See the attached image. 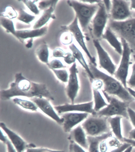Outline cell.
Returning a JSON list of instances; mask_svg holds the SVG:
<instances>
[{
	"label": "cell",
	"mask_w": 135,
	"mask_h": 152,
	"mask_svg": "<svg viewBox=\"0 0 135 152\" xmlns=\"http://www.w3.org/2000/svg\"><path fill=\"white\" fill-rule=\"evenodd\" d=\"M48 29L47 26H45L39 29H33L32 30H16L15 37L23 43L24 40L27 39H33V38L40 37L45 35L47 32Z\"/></svg>",
	"instance_id": "17"
},
{
	"label": "cell",
	"mask_w": 135,
	"mask_h": 152,
	"mask_svg": "<svg viewBox=\"0 0 135 152\" xmlns=\"http://www.w3.org/2000/svg\"><path fill=\"white\" fill-rule=\"evenodd\" d=\"M102 37L107 41L110 45L118 54L122 55L123 51L122 43L118 40L115 34L110 28L108 27L107 28L106 31L104 34H103Z\"/></svg>",
	"instance_id": "19"
},
{
	"label": "cell",
	"mask_w": 135,
	"mask_h": 152,
	"mask_svg": "<svg viewBox=\"0 0 135 152\" xmlns=\"http://www.w3.org/2000/svg\"><path fill=\"white\" fill-rule=\"evenodd\" d=\"M66 53L60 48H57L53 51V56L56 58H64Z\"/></svg>",
	"instance_id": "39"
},
{
	"label": "cell",
	"mask_w": 135,
	"mask_h": 152,
	"mask_svg": "<svg viewBox=\"0 0 135 152\" xmlns=\"http://www.w3.org/2000/svg\"><path fill=\"white\" fill-rule=\"evenodd\" d=\"M131 89L135 88V64L132 66V72L130 78L127 82V85Z\"/></svg>",
	"instance_id": "37"
},
{
	"label": "cell",
	"mask_w": 135,
	"mask_h": 152,
	"mask_svg": "<svg viewBox=\"0 0 135 152\" xmlns=\"http://www.w3.org/2000/svg\"><path fill=\"white\" fill-rule=\"evenodd\" d=\"M122 117L120 116H115L108 118V121L112 132L115 137L118 140L123 142L124 139L122 134L121 120Z\"/></svg>",
	"instance_id": "21"
},
{
	"label": "cell",
	"mask_w": 135,
	"mask_h": 152,
	"mask_svg": "<svg viewBox=\"0 0 135 152\" xmlns=\"http://www.w3.org/2000/svg\"><path fill=\"white\" fill-rule=\"evenodd\" d=\"M78 18L75 16L74 20L73 21L72 23L69 25L68 26H67L65 29L69 31L70 32L72 33L73 36L75 37V39H76L77 43L87 55L89 59L91 61V63L95 65L96 64H95V58L91 56L86 45L84 40V37L79 28V26H78Z\"/></svg>",
	"instance_id": "16"
},
{
	"label": "cell",
	"mask_w": 135,
	"mask_h": 152,
	"mask_svg": "<svg viewBox=\"0 0 135 152\" xmlns=\"http://www.w3.org/2000/svg\"><path fill=\"white\" fill-rule=\"evenodd\" d=\"M89 114L77 112H68L62 114V117L63 120V130L65 132H71L75 127L81 122L85 121Z\"/></svg>",
	"instance_id": "14"
},
{
	"label": "cell",
	"mask_w": 135,
	"mask_h": 152,
	"mask_svg": "<svg viewBox=\"0 0 135 152\" xmlns=\"http://www.w3.org/2000/svg\"><path fill=\"white\" fill-rule=\"evenodd\" d=\"M71 134L73 141L85 149L89 148L87 136L81 125H79L72 129Z\"/></svg>",
	"instance_id": "18"
},
{
	"label": "cell",
	"mask_w": 135,
	"mask_h": 152,
	"mask_svg": "<svg viewBox=\"0 0 135 152\" xmlns=\"http://www.w3.org/2000/svg\"><path fill=\"white\" fill-rule=\"evenodd\" d=\"M106 98L108 105L105 108L95 113V116L110 118L114 116H120L129 119L128 109L129 102L122 101L115 96L108 95L102 91Z\"/></svg>",
	"instance_id": "3"
},
{
	"label": "cell",
	"mask_w": 135,
	"mask_h": 152,
	"mask_svg": "<svg viewBox=\"0 0 135 152\" xmlns=\"http://www.w3.org/2000/svg\"><path fill=\"white\" fill-rule=\"evenodd\" d=\"M108 118L92 115L88 117L81 126L88 136H100L111 132Z\"/></svg>",
	"instance_id": "5"
},
{
	"label": "cell",
	"mask_w": 135,
	"mask_h": 152,
	"mask_svg": "<svg viewBox=\"0 0 135 152\" xmlns=\"http://www.w3.org/2000/svg\"><path fill=\"white\" fill-rule=\"evenodd\" d=\"M89 66L94 79L102 81L104 86L102 91L108 95L116 96L129 103L135 101V99L130 95L127 89L119 81L99 70L92 63Z\"/></svg>",
	"instance_id": "2"
},
{
	"label": "cell",
	"mask_w": 135,
	"mask_h": 152,
	"mask_svg": "<svg viewBox=\"0 0 135 152\" xmlns=\"http://www.w3.org/2000/svg\"><path fill=\"white\" fill-rule=\"evenodd\" d=\"M127 111L129 118L132 125L135 128V111L129 107L128 108Z\"/></svg>",
	"instance_id": "42"
},
{
	"label": "cell",
	"mask_w": 135,
	"mask_h": 152,
	"mask_svg": "<svg viewBox=\"0 0 135 152\" xmlns=\"http://www.w3.org/2000/svg\"><path fill=\"white\" fill-rule=\"evenodd\" d=\"M0 97L4 101L16 97H25L30 99L44 97L50 101L54 100L46 85L32 82L25 77L21 73L16 74L15 80L10 84V88L1 91Z\"/></svg>",
	"instance_id": "1"
},
{
	"label": "cell",
	"mask_w": 135,
	"mask_h": 152,
	"mask_svg": "<svg viewBox=\"0 0 135 152\" xmlns=\"http://www.w3.org/2000/svg\"><path fill=\"white\" fill-rule=\"evenodd\" d=\"M92 89L94 97V109L95 114L105 108L108 105V103L105 101L99 90Z\"/></svg>",
	"instance_id": "24"
},
{
	"label": "cell",
	"mask_w": 135,
	"mask_h": 152,
	"mask_svg": "<svg viewBox=\"0 0 135 152\" xmlns=\"http://www.w3.org/2000/svg\"><path fill=\"white\" fill-rule=\"evenodd\" d=\"M112 136L111 132L104 134L100 136L96 137L87 136L89 143V152H100L99 150V144L103 140H107Z\"/></svg>",
	"instance_id": "20"
},
{
	"label": "cell",
	"mask_w": 135,
	"mask_h": 152,
	"mask_svg": "<svg viewBox=\"0 0 135 152\" xmlns=\"http://www.w3.org/2000/svg\"><path fill=\"white\" fill-rule=\"evenodd\" d=\"M58 1H42L38 4V7L41 10H46L50 7L54 3Z\"/></svg>",
	"instance_id": "34"
},
{
	"label": "cell",
	"mask_w": 135,
	"mask_h": 152,
	"mask_svg": "<svg viewBox=\"0 0 135 152\" xmlns=\"http://www.w3.org/2000/svg\"><path fill=\"white\" fill-rule=\"evenodd\" d=\"M109 27L135 48V18L124 21L111 20Z\"/></svg>",
	"instance_id": "6"
},
{
	"label": "cell",
	"mask_w": 135,
	"mask_h": 152,
	"mask_svg": "<svg viewBox=\"0 0 135 152\" xmlns=\"http://www.w3.org/2000/svg\"><path fill=\"white\" fill-rule=\"evenodd\" d=\"M67 3L74 10L82 30L85 31L93 16L98 10L99 4H88L77 1H68Z\"/></svg>",
	"instance_id": "4"
},
{
	"label": "cell",
	"mask_w": 135,
	"mask_h": 152,
	"mask_svg": "<svg viewBox=\"0 0 135 152\" xmlns=\"http://www.w3.org/2000/svg\"><path fill=\"white\" fill-rule=\"evenodd\" d=\"M70 149L71 152H86L83 147L73 141H71Z\"/></svg>",
	"instance_id": "35"
},
{
	"label": "cell",
	"mask_w": 135,
	"mask_h": 152,
	"mask_svg": "<svg viewBox=\"0 0 135 152\" xmlns=\"http://www.w3.org/2000/svg\"></svg>",
	"instance_id": "57"
},
{
	"label": "cell",
	"mask_w": 135,
	"mask_h": 152,
	"mask_svg": "<svg viewBox=\"0 0 135 152\" xmlns=\"http://www.w3.org/2000/svg\"><path fill=\"white\" fill-rule=\"evenodd\" d=\"M69 48L70 50L72 52L73 55L74 56L76 59L78 61V62L81 65L83 68L86 71V72L89 74V76H90L91 78L93 79H94L93 75L92 73H91V71L89 68V66L88 65L86 62L85 59H84L83 54L77 48L76 46L74 44H71L69 47Z\"/></svg>",
	"instance_id": "23"
},
{
	"label": "cell",
	"mask_w": 135,
	"mask_h": 152,
	"mask_svg": "<svg viewBox=\"0 0 135 152\" xmlns=\"http://www.w3.org/2000/svg\"><path fill=\"white\" fill-rule=\"evenodd\" d=\"M13 101L15 104L25 110L32 112L37 111L38 110V107L37 105L31 100L16 97L13 99Z\"/></svg>",
	"instance_id": "25"
},
{
	"label": "cell",
	"mask_w": 135,
	"mask_h": 152,
	"mask_svg": "<svg viewBox=\"0 0 135 152\" xmlns=\"http://www.w3.org/2000/svg\"><path fill=\"white\" fill-rule=\"evenodd\" d=\"M5 144L7 145V152H17L9 138L7 140Z\"/></svg>",
	"instance_id": "45"
},
{
	"label": "cell",
	"mask_w": 135,
	"mask_h": 152,
	"mask_svg": "<svg viewBox=\"0 0 135 152\" xmlns=\"http://www.w3.org/2000/svg\"><path fill=\"white\" fill-rule=\"evenodd\" d=\"M36 54L41 62L47 64L49 63V47L45 42H43L37 47L36 50Z\"/></svg>",
	"instance_id": "26"
},
{
	"label": "cell",
	"mask_w": 135,
	"mask_h": 152,
	"mask_svg": "<svg viewBox=\"0 0 135 152\" xmlns=\"http://www.w3.org/2000/svg\"><path fill=\"white\" fill-rule=\"evenodd\" d=\"M17 19L24 23L29 24L36 18V16H33L26 12L23 9H20Z\"/></svg>",
	"instance_id": "28"
},
{
	"label": "cell",
	"mask_w": 135,
	"mask_h": 152,
	"mask_svg": "<svg viewBox=\"0 0 135 152\" xmlns=\"http://www.w3.org/2000/svg\"><path fill=\"white\" fill-rule=\"evenodd\" d=\"M1 129L5 133L17 152H25L29 148H36L33 143H28L16 133L9 129L5 124H0Z\"/></svg>",
	"instance_id": "10"
},
{
	"label": "cell",
	"mask_w": 135,
	"mask_h": 152,
	"mask_svg": "<svg viewBox=\"0 0 135 152\" xmlns=\"http://www.w3.org/2000/svg\"></svg>",
	"instance_id": "56"
},
{
	"label": "cell",
	"mask_w": 135,
	"mask_h": 152,
	"mask_svg": "<svg viewBox=\"0 0 135 152\" xmlns=\"http://www.w3.org/2000/svg\"><path fill=\"white\" fill-rule=\"evenodd\" d=\"M99 9L92 21V31L97 39L102 37L107 22L108 13L103 1L99 3Z\"/></svg>",
	"instance_id": "8"
},
{
	"label": "cell",
	"mask_w": 135,
	"mask_h": 152,
	"mask_svg": "<svg viewBox=\"0 0 135 152\" xmlns=\"http://www.w3.org/2000/svg\"><path fill=\"white\" fill-rule=\"evenodd\" d=\"M63 58H64L65 62L68 64H74L75 63L76 61V58L73 56V54H71L70 53H66Z\"/></svg>",
	"instance_id": "38"
},
{
	"label": "cell",
	"mask_w": 135,
	"mask_h": 152,
	"mask_svg": "<svg viewBox=\"0 0 135 152\" xmlns=\"http://www.w3.org/2000/svg\"><path fill=\"white\" fill-rule=\"evenodd\" d=\"M53 72L56 77L59 80L63 83L68 82L69 75L68 71L65 69H57L50 68Z\"/></svg>",
	"instance_id": "29"
},
{
	"label": "cell",
	"mask_w": 135,
	"mask_h": 152,
	"mask_svg": "<svg viewBox=\"0 0 135 152\" xmlns=\"http://www.w3.org/2000/svg\"><path fill=\"white\" fill-rule=\"evenodd\" d=\"M123 142L130 144L133 147H135V140L124 137L123 140Z\"/></svg>",
	"instance_id": "47"
},
{
	"label": "cell",
	"mask_w": 135,
	"mask_h": 152,
	"mask_svg": "<svg viewBox=\"0 0 135 152\" xmlns=\"http://www.w3.org/2000/svg\"><path fill=\"white\" fill-rule=\"evenodd\" d=\"M1 16L6 18L10 20L13 19L17 17V13L15 9L11 6H7L4 11L1 14Z\"/></svg>",
	"instance_id": "30"
},
{
	"label": "cell",
	"mask_w": 135,
	"mask_h": 152,
	"mask_svg": "<svg viewBox=\"0 0 135 152\" xmlns=\"http://www.w3.org/2000/svg\"><path fill=\"white\" fill-rule=\"evenodd\" d=\"M121 41L123 48L122 58L119 67L114 75L116 79L119 81L124 88L127 89V79L128 74L131 50L128 43L124 39L121 38Z\"/></svg>",
	"instance_id": "7"
},
{
	"label": "cell",
	"mask_w": 135,
	"mask_h": 152,
	"mask_svg": "<svg viewBox=\"0 0 135 152\" xmlns=\"http://www.w3.org/2000/svg\"><path fill=\"white\" fill-rule=\"evenodd\" d=\"M133 58L134 60V61H135V55H133Z\"/></svg>",
	"instance_id": "55"
},
{
	"label": "cell",
	"mask_w": 135,
	"mask_h": 152,
	"mask_svg": "<svg viewBox=\"0 0 135 152\" xmlns=\"http://www.w3.org/2000/svg\"><path fill=\"white\" fill-rule=\"evenodd\" d=\"M0 22L1 25L6 30L7 32L11 33L15 36L16 30L13 22L11 20L1 16Z\"/></svg>",
	"instance_id": "27"
},
{
	"label": "cell",
	"mask_w": 135,
	"mask_h": 152,
	"mask_svg": "<svg viewBox=\"0 0 135 152\" xmlns=\"http://www.w3.org/2000/svg\"><path fill=\"white\" fill-rule=\"evenodd\" d=\"M60 40L64 45L71 44L73 41V35L70 32H65L61 35Z\"/></svg>",
	"instance_id": "31"
},
{
	"label": "cell",
	"mask_w": 135,
	"mask_h": 152,
	"mask_svg": "<svg viewBox=\"0 0 135 152\" xmlns=\"http://www.w3.org/2000/svg\"><path fill=\"white\" fill-rule=\"evenodd\" d=\"M130 9H135V0H132L130 1Z\"/></svg>",
	"instance_id": "53"
},
{
	"label": "cell",
	"mask_w": 135,
	"mask_h": 152,
	"mask_svg": "<svg viewBox=\"0 0 135 152\" xmlns=\"http://www.w3.org/2000/svg\"><path fill=\"white\" fill-rule=\"evenodd\" d=\"M9 138L7 136H6L5 135H4L3 134V131L2 129L1 130V140L2 141L3 143H5V142H6L7 140Z\"/></svg>",
	"instance_id": "49"
},
{
	"label": "cell",
	"mask_w": 135,
	"mask_h": 152,
	"mask_svg": "<svg viewBox=\"0 0 135 152\" xmlns=\"http://www.w3.org/2000/svg\"><path fill=\"white\" fill-rule=\"evenodd\" d=\"M37 105L38 108L46 116L59 124H63V120L59 116L54 108L52 105L50 100L44 97H35L30 99Z\"/></svg>",
	"instance_id": "13"
},
{
	"label": "cell",
	"mask_w": 135,
	"mask_h": 152,
	"mask_svg": "<svg viewBox=\"0 0 135 152\" xmlns=\"http://www.w3.org/2000/svg\"><path fill=\"white\" fill-rule=\"evenodd\" d=\"M110 140L108 142L109 146L110 147H114L117 148V147H119L122 144L120 142V141L116 137H112Z\"/></svg>",
	"instance_id": "43"
},
{
	"label": "cell",
	"mask_w": 135,
	"mask_h": 152,
	"mask_svg": "<svg viewBox=\"0 0 135 152\" xmlns=\"http://www.w3.org/2000/svg\"><path fill=\"white\" fill-rule=\"evenodd\" d=\"M23 3L29 9L30 11L37 15L39 14L40 12L38 10V8L37 7L36 4H35L36 2H37V1H30V0H25V1H22Z\"/></svg>",
	"instance_id": "32"
},
{
	"label": "cell",
	"mask_w": 135,
	"mask_h": 152,
	"mask_svg": "<svg viewBox=\"0 0 135 152\" xmlns=\"http://www.w3.org/2000/svg\"><path fill=\"white\" fill-rule=\"evenodd\" d=\"M33 46V39H31L28 41V43L25 46L28 48H30Z\"/></svg>",
	"instance_id": "52"
},
{
	"label": "cell",
	"mask_w": 135,
	"mask_h": 152,
	"mask_svg": "<svg viewBox=\"0 0 135 152\" xmlns=\"http://www.w3.org/2000/svg\"><path fill=\"white\" fill-rule=\"evenodd\" d=\"M131 2L128 1L114 0L112 1L111 17L112 21H121L131 17Z\"/></svg>",
	"instance_id": "9"
},
{
	"label": "cell",
	"mask_w": 135,
	"mask_h": 152,
	"mask_svg": "<svg viewBox=\"0 0 135 152\" xmlns=\"http://www.w3.org/2000/svg\"><path fill=\"white\" fill-rule=\"evenodd\" d=\"M131 146L130 144L127 143V142H124L119 147H117L110 152H124L130 146Z\"/></svg>",
	"instance_id": "40"
},
{
	"label": "cell",
	"mask_w": 135,
	"mask_h": 152,
	"mask_svg": "<svg viewBox=\"0 0 135 152\" xmlns=\"http://www.w3.org/2000/svg\"><path fill=\"white\" fill-rule=\"evenodd\" d=\"M80 1L85 3H89L90 4H99L102 1H94V0H85V1Z\"/></svg>",
	"instance_id": "48"
},
{
	"label": "cell",
	"mask_w": 135,
	"mask_h": 152,
	"mask_svg": "<svg viewBox=\"0 0 135 152\" xmlns=\"http://www.w3.org/2000/svg\"><path fill=\"white\" fill-rule=\"evenodd\" d=\"M128 138L135 140V128L130 131L129 132V137Z\"/></svg>",
	"instance_id": "50"
},
{
	"label": "cell",
	"mask_w": 135,
	"mask_h": 152,
	"mask_svg": "<svg viewBox=\"0 0 135 152\" xmlns=\"http://www.w3.org/2000/svg\"><path fill=\"white\" fill-rule=\"evenodd\" d=\"M103 3L105 6V9L107 11L108 14L111 12V7H112V3L110 1H104Z\"/></svg>",
	"instance_id": "46"
},
{
	"label": "cell",
	"mask_w": 135,
	"mask_h": 152,
	"mask_svg": "<svg viewBox=\"0 0 135 152\" xmlns=\"http://www.w3.org/2000/svg\"><path fill=\"white\" fill-rule=\"evenodd\" d=\"M58 2V1L54 3L50 7L44 10L41 16L35 23L33 26V29H37L41 28L44 27L43 26L45 25L49 22L50 18H55L54 16L52 14L54 11L56 4Z\"/></svg>",
	"instance_id": "22"
},
{
	"label": "cell",
	"mask_w": 135,
	"mask_h": 152,
	"mask_svg": "<svg viewBox=\"0 0 135 152\" xmlns=\"http://www.w3.org/2000/svg\"><path fill=\"white\" fill-rule=\"evenodd\" d=\"M69 71L70 75L66 91L68 97L71 101V103L74 104L79 89V81L77 75L78 71L75 62L70 67Z\"/></svg>",
	"instance_id": "12"
},
{
	"label": "cell",
	"mask_w": 135,
	"mask_h": 152,
	"mask_svg": "<svg viewBox=\"0 0 135 152\" xmlns=\"http://www.w3.org/2000/svg\"><path fill=\"white\" fill-rule=\"evenodd\" d=\"M47 65L50 69L53 68L54 69H57L66 68L65 66L60 61L57 59L52 60L50 63L48 64Z\"/></svg>",
	"instance_id": "33"
},
{
	"label": "cell",
	"mask_w": 135,
	"mask_h": 152,
	"mask_svg": "<svg viewBox=\"0 0 135 152\" xmlns=\"http://www.w3.org/2000/svg\"><path fill=\"white\" fill-rule=\"evenodd\" d=\"M94 107V101H90L77 104L66 103L61 105L55 106L54 108L57 113L59 114L68 112H77L87 113L93 115L95 114Z\"/></svg>",
	"instance_id": "11"
},
{
	"label": "cell",
	"mask_w": 135,
	"mask_h": 152,
	"mask_svg": "<svg viewBox=\"0 0 135 152\" xmlns=\"http://www.w3.org/2000/svg\"><path fill=\"white\" fill-rule=\"evenodd\" d=\"M107 140H103L99 144V150L100 152H106L108 149Z\"/></svg>",
	"instance_id": "44"
},
{
	"label": "cell",
	"mask_w": 135,
	"mask_h": 152,
	"mask_svg": "<svg viewBox=\"0 0 135 152\" xmlns=\"http://www.w3.org/2000/svg\"><path fill=\"white\" fill-rule=\"evenodd\" d=\"M93 43L97 50L101 68L105 69L111 75H114L116 66L111 61L108 54L102 46L98 40L94 39Z\"/></svg>",
	"instance_id": "15"
},
{
	"label": "cell",
	"mask_w": 135,
	"mask_h": 152,
	"mask_svg": "<svg viewBox=\"0 0 135 152\" xmlns=\"http://www.w3.org/2000/svg\"><path fill=\"white\" fill-rule=\"evenodd\" d=\"M133 147L132 146H130V147L127 148L124 152H131L132 151Z\"/></svg>",
	"instance_id": "54"
},
{
	"label": "cell",
	"mask_w": 135,
	"mask_h": 152,
	"mask_svg": "<svg viewBox=\"0 0 135 152\" xmlns=\"http://www.w3.org/2000/svg\"><path fill=\"white\" fill-rule=\"evenodd\" d=\"M25 152H65L64 151L54 150L45 148H30Z\"/></svg>",
	"instance_id": "36"
},
{
	"label": "cell",
	"mask_w": 135,
	"mask_h": 152,
	"mask_svg": "<svg viewBox=\"0 0 135 152\" xmlns=\"http://www.w3.org/2000/svg\"><path fill=\"white\" fill-rule=\"evenodd\" d=\"M103 86L102 81L101 80L95 79L92 83V89L100 90L103 89Z\"/></svg>",
	"instance_id": "41"
},
{
	"label": "cell",
	"mask_w": 135,
	"mask_h": 152,
	"mask_svg": "<svg viewBox=\"0 0 135 152\" xmlns=\"http://www.w3.org/2000/svg\"><path fill=\"white\" fill-rule=\"evenodd\" d=\"M127 90L130 93V95H131L135 99V90L134 89H131V88H128Z\"/></svg>",
	"instance_id": "51"
}]
</instances>
